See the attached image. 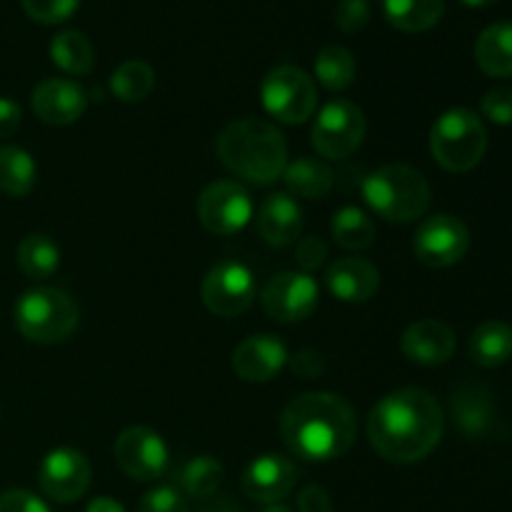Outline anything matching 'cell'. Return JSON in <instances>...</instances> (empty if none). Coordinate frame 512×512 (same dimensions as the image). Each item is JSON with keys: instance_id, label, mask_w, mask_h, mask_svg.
Instances as JSON below:
<instances>
[{"instance_id": "1", "label": "cell", "mask_w": 512, "mask_h": 512, "mask_svg": "<svg viewBox=\"0 0 512 512\" xmlns=\"http://www.w3.org/2000/svg\"><path fill=\"white\" fill-rule=\"evenodd\" d=\"M445 415L438 400L420 388H403L375 403L368 418V440L388 463L410 465L438 448Z\"/></svg>"}, {"instance_id": "2", "label": "cell", "mask_w": 512, "mask_h": 512, "mask_svg": "<svg viewBox=\"0 0 512 512\" xmlns=\"http://www.w3.org/2000/svg\"><path fill=\"white\" fill-rule=\"evenodd\" d=\"M280 435L290 453L308 463H328L353 448L358 418L353 405L335 393H305L285 405Z\"/></svg>"}, {"instance_id": "3", "label": "cell", "mask_w": 512, "mask_h": 512, "mask_svg": "<svg viewBox=\"0 0 512 512\" xmlns=\"http://www.w3.org/2000/svg\"><path fill=\"white\" fill-rule=\"evenodd\" d=\"M218 158L230 173L253 185H270L283 178L288 165V143L273 123L240 118L218 135Z\"/></svg>"}, {"instance_id": "4", "label": "cell", "mask_w": 512, "mask_h": 512, "mask_svg": "<svg viewBox=\"0 0 512 512\" xmlns=\"http://www.w3.org/2000/svg\"><path fill=\"white\" fill-rule=\"evenodd\" d=\"M363 198L388 223H415L430 208V185L420 170L390 163L363 180Z\"/></svg>"}, {"instance_id": "5", "label": "cell", "mask_w": 512, "mask_h": 512, "mask_svg": "<svg viewBox=\"0 0 512 512\" xmlns=\"http://www.w3.org/2000/svg\"><path fill=\"white\" fill-rule=\"evenodd\" d=\"M15 328L30 343L55 345L75 333L80 320L78 303L60 288L25 290L13 308Z\"/></svg>"}, {"instance_id": "6", "label": "cell", "mask_w": 512, "mask_h": 512, "mask_svg": "<svg viewBox=\"0 0 512 512\" xmlns=\"http://www.w3.org/2000/svg\"><path fill=\"white\" fill-rule=\"evenodd\" d=\"M488 150V130L468 108H453L430 128V153L448 173H468L478 168Z\"/></svg>"}, {"instance_id": "7", "label": "cell", "mask_w": 512, "mask_h": 512, "mask_svg": "<svg viewBox=\"0 0 512 512\" xmlns=\"http://www.w3.org/2000/svg\"><path fill=\"white\" fill-rule=\"evenodd\" d=\"M265 113L288 125H303L318 108V90L313 78L295 65H278L260 85Z\"/></svg>"}, {"instance_id": "8", "label": "cell", "mask_w": 512, "mask_h": 512, "mask_svg": "<svg viewBox=\"0 0 512 512\" xmlns=\"http://www.w3.org/2000/svg\"><path fill=\"white\" fill-rule=\"evenodd\" d=\"M365 113L353 100L335 98L318 113L313 125L315 153L328 160H343L360 148L365 138Z\"/></svg>"}, {"instance_id": "9", "label": "cell", "mask_w": 512, "mask_h": 512, "mask_svg": "<svg viewBox=\"0 0 512 512\" xmlns=\"http://www.w3.org/2000/svg\"><path fill=\"white\" fill-rule=\"evenodd\" d=\"M255 293H258V283H255L253 270L240 260H223L213 265L200 288L205 308L220 318L243 315L253 305Z\"/></svg>"}, {"instance_id": "10", "label": "cell", "mask_w": 512, "mask_h": 512, "mask_svg": "<svg viewBox=\"0 0 512 512\" xmlns=\"http://www.w3.org/2000/svg\"><path fill=\"white\" fill-rule=\"evenodd\" d=\"M318 298V283L303 270H285L273 275L260 293L265 315L278 323H300L310 318L318 308Z\"/></svg>"}, {"instance_id": "11", "label": "cell", "mask_w": 512, "mask_h": 512, "mask_svg": "<svg viewBox=\"0 0 512 512\" xmlns=\"http://www.w3.org/2000/svg\"><path fill=\"white\" fill-rule=\"evenodd\" d=\"M415 258L428 268H450L470 250V230L460 218L438 213L423 220L413 238Z\"/></svg>"}, {"instance_id": "12", "label": "cell", "mask_w": 512, "mask_h": 512, "mask_svg": "<svg viewBox=\"0 0 512 512\" xmlns=\"http://www.w3.org/2000/svg\"><path fill=\"white\" fill-rule=\"evenodd\" d=\"M198 218L208 233L235 235L253 218V200L235 180H215L200 193Z\"/></svg>"}, {"instance_id": "13", "label": "cell", "mask_w": 512, "mask_h": 512, "mask_svg": "<svg viewBox=\"0 0 512 512\" xmlns=\"http://www.w3.org/2000/svg\"><path fill=\"white\" fill-rule=\"evenodd\" d=\"M115 463L120 465L128 478L150 483L168 473L170 453L165 440L155 430L133 425L125 428L115 440Z\"/></svg>"}, {"instance_id": "14", "label": "cell", "mask_w": 512, "mask_h": 512, "mask_svg": "<svg viewBox=\"0 0 512 512\" xmlns=\"http://www.w3.org/2000/svg\"><path fill=\"white\" fill-rule=\"evenodd\" d=\"M88 458L75 448H55L43 458L38 468L40 490L55 503H75L83 498L90 488Z\"/></svg>"}, {"instance_id": "15", "label": "cell", "mask_w": 512, "mask_h": 512, "mask_svg": "<svg viewBox=\"0 0 512 512\" xmlns=\"http://www.w3.org/2000/svg\"><path fill=\"white\" fill-rule=\"evenodd\" d=\"M298 468L285 455H260L245 468L240 485L250 500L263 505H278L293 493L298 483Z\"/></svg>"}, {"instance_id": "16", "label": "cell", "mask_w": 512, "mask_h": 512, "mask_svg": "<svg viewBox=\"0 0 512 512\" xmlns=\"http://www.w3.org/2000/svg\"><path fill=\"white\" fill-rule=\"evenodd\" d=\"M30 105H33V113L38 115L40 123L60 128V125L75 123L85 113L88 93L75 80L48 78L35 85Z\"/></svg>"}, {"instance_id": "17", "label": "cell", "mask_w": 512, "mask_h": 512, "mask_svg": "<svg viewBox=\"0 0 512 512\" xmlns=\"http://www.w3.org/2000/svg\"><path fill=\"white\" fill-rule=\"evenodd\" d=\"M288 348L275 335H250L233 350V370L245 383H268L288 363Z\"/></svg>"}, {"instance_id": "18", "label": "cell", "mask_w": 512, "mask_h": 512, "mask_svg": "<svg viewBox=\"0 0 512 512\" xmlns=\"http://www.w3.org/2000/svg\"><path fill=\"white\" fill-rule=\"evenodd\" d=\"M455 345L458 340H455L453 328L435 318L408 325L400 338V350L405 353V358L418 365H428V368L448 363L455 353Z\"/></svg>"}, {"instance_id": "19", "label": "cell", "mask_w": 512, "mask_h": 512, "mask_svg": "<svg viewBox=\"0 0 512 512\" xmlns=\"http://www.w3.org/2000/svg\"><path fill=\"white\" fill-rule=\"evenodd\" d=\"M255 225H258L260 238L270 248H290L298 243L303 233V210L295 203L293 195L273 193L260 205Z\"/></svg>"}, {"instance_id": "20", "label": "cell", "mask_w": 512, "mask_h": 512, "mask_svg": "<svg viewBox=\"0 0 512 512\" xmlns=\"http://www.w3.org/2000/svg\"><path fill=\"white\" fill-rule=\"evenodd\" d=\"M325 283L343 303H368L380 288V270L365 258H340L328 268Z\"/></svg>"}, {"instance_id": "21", "label": "cell", "mask_w": 512, "mask_h": 512, "mask_svg": "<svg viewBox=\"0 0 512 512\" xmlns=\"http://www.w3.org/2000/svg\"><path fill=\"white\" fill-rule=\"evenodd\" d=\"M453 418L465 438H483L495 418L493 398L480 385H460L453 393Z\"/></svg>"}, {"instance_id": "22", "label": "cell", "mask_w": 512, "mask_h": 512, "mask_svg": "<svg viewBox=\"0 0 512 512\" xmlns=\"http://www.w3.org/2000/svg\"><path fill=\"white\" fill-rule=\"evenodd\" d=\"M475 63L490 78H512V23L488 25L475 43Z\"/></svg>"}, {"instance_id": "23", "label": "cell", "mask_w": 512, "mask_h": 512, "mask_svg": "<svg viewBox=\"0 0 512 512\" xmlns=\"http://www.w3.org/2000/svg\"><path fill=\"white\" fill-rule=\"evenodd\" d=\"M470 358L483 368H500L512 358V328L503 320H485L470 335Z\"/></svg>"}, {"instance_id": "24", "label": "cell", "mask_w": 512, "mask_h": 512, "mask_svg": "<svg viewBox=\"0 0 512 512\" xmlns=\"http://www.w3.org/2000/svg\"><path fill=\"white\" fill-rule=\"evenodd\" d=\"M290 195L303 200H320L333 190V170L318 158H295L283 173Z\"/></svg>"}, {"instance_id": "25", "label": "cell", "mask_w": 512, "mask_h": 512, "mask_svg": "<svg viewBox=\"0 0 512 512\" xmlns=\"http://www.w3.org/2000/svg\"><path fill=\"white\" fill-rule=\"evenodd\" d=\"M385 18L403 33H425L435 28L445 13V0H385Z\"/></svg>"}, {"instance_id": "26", "label": "cell", "mask_w": 512, "mask_h": 512, "mask_svg": "<svg viewBox=\"0 0 512 512\" xmlns=\"http://www.w3.org/2000/svg\"><path fill=\"white\" fill-rule=\"evenodd\" d=\"M38 165L28 150L18 145L0 148V193L8 198H25L35 188Z\"/></svg>"}, {"instance_id": "27", "label": "cell", "mask_w": 512, "mask_h": 512, "mask_svg": "<svg viewBox=\"0 0 512 512\" xmlns=\"http://www.w3.org/2000/svg\"><path fill=\"white\" fill-rule=\"evenodd\" d=\"M225 468L218 458L210 455H198L190 458L188 463L180 465L178 470V490L188 498L208 500L218 495L220 485H223Z\"/></svg>"}, {"instance_id": "28", "label": "cell", "mask_w": 512, "mask_h": 512, "mask_svg": "<svg viewBox=\"0 0 512 512\" xmlns=\"http://www.w3.org/2000/svg\"><path fill=\"white\" fill-rule=\"evenodd\" d=\"M18 265L25 278L48 280L60 268V248L50 235H25L18 245Z\"/></svg>"}, {"instance_id": "29", "label": "cell", "mask_w": 512, "mask_h": 512, "mask_svg": "<svg viewBox=\"0 0 512 512\" xmlns=\"http://www.w3.org/2000/svg\"><path fill=\"white\" fill-rule=\"evenodd\" d=\"M330 235L345 250H368L375 245L378 230H375L373 218L365 210L345 205L330 220Z\"/></svg>"}, {"instance_id": "30", "label": "cell", "mask_w": 512, "mask_h": 512, "mask_svg": "<svg viewBox=\"0 0 512 512\" xmlns=\"http://www.w3.org/2000/svg\"><path fill=\"white\" fill-rule=\"evenodd\" d=\"M50 58L63 73L88 75L95 65V50L80 30H63L50 40Z\"/></svg>"}, {"instance_id": "31", "label": "cell", "mask_w": 512, "mask_h": 512, "mask_svg": "<svg viewBox=\"0 0 512 512\" xmlns=\"http://www.w3.org/2000/svg\"><path fill=\"white\" fill-rule=\"evenodd\" d=\"M155 88V70L145 60H125L110 75V90L123 103H140Z\"/></svg>"}, {"instance_id": "32", "label": "cell", "mask_w": 512, "mask_h": 512, "mask_svg": "<svg viewBox=\"0 0 512 512\" xmlns=\"http://www.w3.org/2000/svg\"><path fill=\"white\" fill-rule=\"evenodd\" d=\"M355 70L358 65H355L353 53L343 45H325L315 58V78L333 93L353 85Z\"/></svg>"}, {"instance_id": "33", "label": "cell", "mask_w": 512, "mask_h": 512, "mask_svg": "<svg viewBox=\"0 0 512 512\" xmlns=\"http://www.w3.org/2000/svg\"><path fill=\"white\" fill-rule=\"evenodd\" d=\"M80 0H23V10L28 18L43 25H60L73 18Z\"/></svg>"}, {"instance_id": "34", "label": "cell", "mask_w": 512, "mask_h": 512, "mask_svg": "<svg viewBox=\"0 0 512 512\" xmlns=\"http://www.w3.org/2000/svg\"><path fill=\"white\" fill-rule=\"evenodd\" d=\"M138 512H190V508L188 500H185V495L178 488L160 485V488L145 493V498L140 500Z\"/></svg>"}, {"instance_id": "35", "label": "cell", "mask_w": 512, "mask_h": 512, "mask_svg": "<svg viewBox=\"0 0 512 512\" xmlns=\"http://www.w3.org/2000/svg\"><path fill=\"white\" fill-rule=\"evenodd\" d=\"M370 5L368 0H340L335 8V23L343 33H358L368 25Z\"/></svg>"}, {"instance_id": "36", "label": "cell", "mask_w": 512, "mask_h": 512, "mask_svg": "<svg viewBox=\"0 0 512 512\" xmlns=\"http://www.w3.org/2000/svg\"><path fill=\"white\" fill-rule=\"evenodd\" d=\"M483 115L495 125L512 123V88H493L483 95Z\"/></svg>"}, {"instance_id": "37", "label": "cell", "mask_w": 512, "mask_h": 512, "mask_svg": "<svg viewBox=\"0 0 512 512\" xmlns=\"http://www.w3.org/2000/svg\"><path fill=\"white\" fill-rule=\"evenodd\" d=\"M295 258H298V265L303 268V273L310 275L325 263V258H328V245H325L323 238L310 235V238L298 240V245H295Z\"/></svg>"}, {"instance_id": "38", "label": "cell", "mask_w": 512, "mask_h": 512, "mask_svg": "<svg viewBox=\"0 0 512 512\" xmlns=\"http://www.w3.org/2000/svg\"><path fill=\"white\" fill-rule=\"evenodd\" d=\"M0 512H50V508L38 495L13 488L0 493Z\"/></svg>"}, {"instance_id": "39", "label": "cell", "mask_w": 512, "mask_h": 512, "mask_svg": "<svg viewBox=\"0 0 512 512\" xmlns=\"http://www.w3.org/2000/svg\"><path fill=\"white\" fill-rule=\"evenodd\" d=\"M290 365H293V373L305 380L320 378V375L325 373V358L310 348L298 350V353L293 355V360H290Z\"/></svg>"}, {"instance_id": "40", "label": "cell", "mask_w": 512, "mask_h": 512, "mask_svg": "<svg viewBox=\"0 0 512 512\" xmlns=\"http://www.w3.org/2000/svg\"><path fill=\"white\" fill-rule=\"evenodd\" d=\"M298 510L300 512H335L333 498L320 485H308L298 493Z\"/></svg>"}, {"instance_id": "41", "label": "cell", "mask_w": 512, "mask_h": 512, "mask_svg": "<svg viewBox=\"0 0 512 512\" xmlns=\"http://www.w3.org/2000/svg\"><path fill=\"white\" fill-rule=\"evenodd\" d=\"M23 123V110L15 100L0 98V140L10 138Z\"/></svg>"}, {"instance_id": "42", "label": "cell", "mask_w": 512, "mask_h": 512, "mask_svg": "<svg viewBox=\"0 0 512 512\" xmlns=\"http://www.w3.org/2000/svg\"><path fill=\"white\" fill-rule=\"evenodd\" d=\"M85 512H125V508L118 503V500L108 498V495H100V498L90 500Z\"/></svg>"}, {"instance_id": "43", "label": "cell", "mask_w": 512, "mask_h": 512, "mask_svg": "<svg viewBox=\"0 0 512 512\" xmlns=\"http://www.w3.org/2000/svg\"><path fill=\"white\" fill-rule=\"evenodd\" d=\"M210 503H205L203 505V510L200 512H240L238 510V505L233 503V500H228V498H223V495H215V498H208Z\"/></svg>"}, {"instance_id": "44", "label": "cell", "mask_w": 512, "mask_h": 512, "mask_svg": "<svg viewBox=\"0 0 512 512\" xmlns=\"http://www.w3.org/2000/svg\"><path fill=\"white\" fill-rule=\"evenodd\" d=\"M463 5H468V8H488V5H495L498 0H460Z\"/></svg>"}, {"instance_id": "45", "label": "cell", "mask_w": 512, "mask_h": 512, "mask_svg": "<svg viewBox=\"0 0 512 512\" xmlns=\"http://www.w3.org/2000/svg\"><path fill=\"white\" fill-rule=\"evenodd\" d=\"M265 512H290V510L283 508V505H268V510Z\"/></svg>"}]
</instances>
